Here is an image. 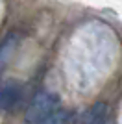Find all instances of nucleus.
Instances as JSON below:
<instances>
[{"label": "nucleus", "instance_id": "nucleus-1", "mask_svg": "<svg viewBox=\"0 0 122 124\" xmlns=\"http://www.w3.org/2000/svg\"><path fill=\"white\" fill-rule=\"evenodd\" d=\"M59 109V98L57 94L50 91H39L31 98L30 106L24 113V124H41L46 120L52 113H56Z\"/></svg>", "mask_w": 122, "mask_h": 124}, {"label": "nucleus", "instance_id": "nucleus-2", "mask_svg": "<svg viewBox=\"0 0 122 124\" xmlns=\"http://www.w3.org/2000/svg\"><path fill=\"white\" fill-rule=\"evenodd\" d=\"M20 100V89L13 83H8V85H2L0 87V111L6 113V111H11Z\"/></svg>", "mask_w": 122, "mask_h": 124}, {"label": "nucleus", "instance_id": "nucleus-3", "mask_svg": "<svg viewBox=\"0 0 122 124\" xmlns=\"http://www.w3.org/2000/svg\"><path fill=\"white\" fill-rule=\"evenodd\" d=\"M106 119H107V106L104 102H96L81 115L78 124H106Z\"/></svg>", "mask_w": 122, "mask_h": 124}, {"label": "nucleus", "instance_id": "nucleus-4", "mask_svg": "<svg viewBox=\"0 0 122 124\" xmlns=\"http://www.w3.org/2000/svg\"><path fill=\"white\" fill-rule=\"evenodd\" d=\"M74 122V115L67 109H57L56 113H52L46 120H43L41 124H72Z\"/></svg>", "mask_w": 122, "mask_h": 124}]
</instances>
